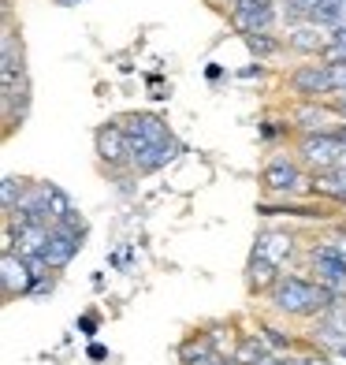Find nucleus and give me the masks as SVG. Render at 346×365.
<instances>
[{"label":"nucleus","mask_w":346,"mask_h":365,"mask_svg":"<svg viewBox=\"0 0 346 365\" xmlns=\"http://www.w3.org/2000/svg\"><path fill=\"white\" fill-rule=\"evenodd\" d=\"M34 101L30 71H26V49L23 37L11 26V8H4V37H0V109H4V135L11 138L16 127L26 123Z\"/></svg>","instance_id":"obj_1"},{"label":"nucleus","mask_w":346,"mask_h":365,"mask_svg":"<svg viewBox=\"0 0 346 365\" xmlns=\"http://www.w3.org/2000/svg\"><path fill=\"white\" fill-rule=\"evenodd\" d=\"M268 306L283 317H298V321H316L324 309L335 306V291L324 283H316L302 272H279V280L272 283V291L264 295Z\"/></svg>","instance_id":"obj_2"},{"label":"nucleus","mask_w":346,"mask_h":365,"mask_svg":"<svg viewBox=\"0 0 346 365\" xmlns=\"http://www.w3.org/2000/svg\"><path fill=\"white\" fill-rule=\"evenodd\" d=\"M264 198H313V172L298 161V153H272L261 164Z\"/></svg>","instance_id":"obj_3"},{"label":"nucleus","mask_w":346,"mask_h":365,"mask_svg":"<svg viewBox=\"0 0 346 365\" xmlns=\"http://www.w3.org/2000/svg\"><path fill=\"white\" fill-rule=\"evenodd\" d=\"M93 153H97V164H101L104 175L130 172V138H127L119 116L93 127Z\"/></svg>","instance_id":"obj_4"},{"label":"nucleus","mask_w":346,"mask_h":365,"mask_svg":"<svg viewBox=\"0 0 346 365\" xmlns=\"http://www.w3.org/2000/svg\"><path fill=\"white\" fill-rule=\"evenodd\" d=\"M342 146H346V138H339V127H335V130H321V135H298V138H295V153H298V161H302L305 168H309L313 175L339 168Z\"/></svg>","instance_id":"obj_5"},{"label":"nucleus","mask_w":346,"mask_h":365,"mask_svg":"<svg viewBox=\"0 0 346 365\" xmlns=\"http://www.w3.org/2000/svg\"><path fill=\"white\" fill-rule=\"evenodd\" d=\"M279 16H283V11H279V0H231L228 26L238 37H249V34L276 30Z\"/></svg>","instance_id":"obj_6"},{"label":"nucleus","mask_w":346,"mask_h":365,"mask_svg":"<svg viewBox=\"0 0 346 365\" xmlns=\"http://www.w3.org/2000/svg\"><path fill=\"white\" fill-rule=\"evenodd\" d=\"M287 89L298 101H328L331 94H335V86H331V71H328L324 60L295 63V68L287 71Z\"/></svg>","instance_id":"obj_7"},{"label":"nucleus","mask_w":346,"mask_h":365,"mask_svg":"<svg viewBox=\"0 0 346 365\" xmlns=\"http://www.w3.org/2000/svg\"><path fill=\"white\" fill-rule=\"evenodd\" d=\"M305 257H309L313 280L324 283V287H331L335 295L346 298V261H342V254L335 250V242H331V239L313 242L309 250H305Z\"/></svg>","instance_id":"obj_8"},{"label":"nucleus","mask_w":346,"mask_h":365,"mask_svg":"<svg viewBox=\"0 0 346 365\" xmlns=\"http://www.w3.org/2000/svg\"><path fill=\"white\" fill-rule=\"evenodd\" d=\"M183 153H186V142H179L175 135H171L164 142H153V146H142V149L130 153V172H135L138 179L156 175V172H164V168L175 164Z\"/></svg>","instance_id":"obj_9"},{"label":"nucleus","mask_w":346,"mask_h":365,"mask_svg":"<svg viewBox=\"0 0 346 365\" xmlns=\"http://www.w3.org/2000/svg\"><path fill=\"white\" fill-rule=\"evenodd\" d=\"M119 120H123V130H127V138H130V153L175 135L161 112H127V116H119Z\"/></svg>","instance_id":"obj_10"},{"label":"nucleus","mask_w":346,"mask_h":365,"mask_svg":"<svg viewBox=\"0 0 346 365\" xmlns=\"http://www.w3.org/2000/svg\"><path fill=\"white\" fill-rule=\"evenodd\" d=\"M309 339L324 350V354H331L335 347H342V343H346V298H342V295L335 298V306L324 309L321 317L313 321Z\"/></svg>","instance_id":"obj_11"},{"label":"nucleus","mask_w":346,"mask_h":365,"mask_svg":"<svg viewBox=\"0 0 346 365\" xmlns=\"http://www.w3.org/2000/svg\"><path fill=\"white\" fill-rule=\"evenodd\" d=\"M52 224H4V254L42 257Z\"/></svg>","instance_id":"obj_12"},{"label":"nucleus","mask_w":346,"mask_h":365,"mask_svg":"<svg viewBox=\"0 0 346 365\" xmlns=\"http://www.w3.org/2000/svg\"><path fill=\"white\" fill-rule=\"evenodd\" d=\"M37 280V272L30 268V261L19 254H4L0 257V291H4V302H16V298H26L30 283Z\"/></svg>","instance_id":"obj_13"},{"label":"nucleus","mask_w":346,"mask_h":365,"mask_svg":"<svg viewBox=\"0 0 346 365\" xmlns=\"http://www.w3.org/2000/svg\"><path fill=\"white\" fill-rule=\"evenodd\" d=\"M254 250L261 254V257H268L272 265H279L283 268L290 257L298 254V235L295 231H287V228H261L257 235H254Z\"/></svg>","instance_id":"obj_14"},{"label":"nucleus","mask_w":346,"mask_h":365,"mask_svg":"<svg viewBox=\"0 0 346 365\" xmlns=\"http://www.w3.org/2000/svg\"><path fill=\"white\" fill-rule=\"evenodd\" d=\"M254 213L272 220V216H287V220H324L328 209L321 202H302V198H261L254 205Z\"/></svg>","instance_id":"obj_15"},{"label":"nucleus","mask_w":346,"mask_h":365,"mask_svg":"<svg viewBox=\"0 0 346 365\" xmlns=\"http://www.w3.org/2000/svg\"><path fill=\"white\" fill-rule=\"evenodd\" d=\"M287 49L295 56H305V60H321V52L328 49V30L316 23H287V34H283Z\"/></svg>","instance_id":"obj_16"},{"label":"nucleus","mask_w":346,"mask_h":365,"mask_svg":"<svg viewBox=\"0 0 346 365\" xmlns=\"http://www.w3.org/2000/svg\"><path fill=\"white\" fill-rule=\"evenodd\" d=\"M82 246H86V239H78V235H71V231H63V228H56L52 224V231H49V242H45V265L52 268V272H60V268H68L71 261L82 254Z\"/></svg>","instance_id":"obj_17"},{"label":"nucleus","mask_w":346,"mask_h":365,"mask_svg":"<svg viewBox=\"0 0 346 365\" xmlns=\"http://www.w3.org/2000/svg\"><path fill=\"white\" fill-rule=\"evenodd\" d=\"M179 365H212V358L220 354L216 339H212V332H190L179 343Z\"/></svg>","instance_id":"obj_18"},{"label":"nucleus","mask_w":346,"mask_h":365,"mask_svg":"<svg viewBox=\"0 0 346 365\" xmlns=\"http://www.w3.org/2000/svg\"><path fill=\"white\" fill-rule=\"evenodd\" d=\"M276 280H279V265H272V261L261 257L257 250H249V257H246V291L249 295H268Z\"/></svg>","instance_id":"obj_19"},{"label":"nucleus","mask_w":346,"mask_h":365,"mask_svg":"<svg viewBox=\"0 0 346 365\" xmlns=\"http://www.w3.org/2000/svg\"><path fill=\"white\" fill-rule=\"evenodd\" d=\"M313 198H324L331 205H346V168H331V172L313 175Z\"/></svg>","instance_id":"obj_20"},{"label":"nucleus","mask_w":346,"mask_h":365,"mask_svg":"<svg viewBox=\"0 0 346 365\" xmlns=\"http://www.w3.org/2000/svg\"><path fill=\"white\" fill-rule=\"evenodd\" d=\"M276 354V350L268 347V339H264L261 332H246L242 339H238V347H235V361L238 365H264Z\"/></svg>","instance_id":"obj_21"},{"label":"nucleus","mask_w":346,"mask_h":365,"mask_svg":"<svg viewBox=\"0 0 346 365\" xmlns=\"http://www.w3.org/2000/svg\"><path fill=\"white\" fill-rule=\"evenodd\" d=\"M242 42H246V49L254 52V56H257L261 63L276 60L279 52L287 49V42H283V37H279L276 30H264V34H249V37H242Z\"/></svg>","instance_id":"obj_22"},{"label":"nucleus","mask_w":346,"mask_h":365,"mask_svg":"<svg viewBox=\"0 0 346 365\" xmlns=\"http://www.w3.org/2000/svg\"><path fill=\"white\" fill-rule=\"evenodd\" d=\"M30 182L34 179H26V175H4V179H0V209H4V216H11V213H16V205L23 202V194L26 190H30Z\"/></svg>","instance_id":"obj_23"},{"label":"nucleus","mask_w":346,"mask_h":365,"mask_svg":"<svg viewBox=\"0 0 346 365\" xmlns=\"http://www.w3.org/2000/svg\"><path fill=\"white\" fill-rule=\"evenodd\" d=\"M42 187H45V202H49V216H52V224L56 220H63L75 209V202H71V194L60 187V182H49V179H42Z\"/></svg>","instance_id":"obj_24"},{"label":"nucleus","mask_w":346,"mask_h":365,"mask_svg":"<svg viewBox=\"0 0 346 365\" xmlns=\"http://www.w3.org/2000/svg\"><path fill=\"white\" fill-rule=\"evenodd\" d=\"M290 135H295V123L290 120H272V116L257 120V138L264 142V146H272V142H279V138H290Z\"/></svg>","instance_id":"obj_25"},{"label":"nucleus","mask_w":346,"mask_h":365,"mask_svg":"<svg viewBox=\"0 0 346 365\" xmlns=\"http://www.w3.org/2000/svg\"><path fill=\"white\" fill-rule=\"evenodd\" d=\"M261 335L268 339V347L276 350V354H287L290 347H298V339H295V335H287L283 328H276V324H261Z\"/></svg>","instance_id":"obj_26"},{"label":"nucleus","mask_w":346,"mask_h":365,"mask_svg":"<svg viewBox=\"0 0 346 365\" xmlns=\"http://www.w3.org/2000/svg\"><path fill=\"white\" fill-rule=\"evenodd\" d=\"M56 228L71 231V235H78V239H86V235H89V220H86L82 209H71V213L63 216V220H56Z\"/></svg>","instance_id":"obj_27"},{"label":"nucleus","mask_w":346,"mask_h":365,"mask_svg":"<svg viewBox=\"0 0 346 365\" xmlns=\"http://www.w3.org/2000/svg\"><path fill=\"white\" fill-rule=\"evenodd\" d=\"M52 291H56V272H42L34 283H30V291H26V298L30 302H42V298H49Z\"/></svg>","instance_id":"obj_28"},{"label":"nucleus","mask_w":346,"mask_h":365,"mask_svg":"<svg viewBox=\"0 0 346 365\" xmlns=\"http://www.w3.org/2000/svg\"><path fill=\"white\" fill-rule=\"evenodd\" d=\"M75 332H82L86 339H97V332H101V317H97L93 309L78 313V317H75Z\"/></svg>","instance_id":"obj_29"},{"label":"nucleus","mask_w":346,"mask_h":365,"mask_svg":"<svg viewBox=\"0 0 346 365\" xmlns=\"http://www.w3.org/2000/svg\"><path fill=\"white\" fill-rule=\"evenodd\" d=\"M109 265H112L116 272H127L130 265H135V246H123V250H112V254H109Z\"/></svg>","instance_id":"obj_30"},{"label":"nucleus","mask_w":346,"mask_h":365,"mask_svg":"<svg viewBox=\"0 0 346 365\" xmlns=\"http://www.w3.org/2000/svg\"><path fill=\"white\" fill-rule=\"evenodd\" d=\"M228 75H231V71L223 68V63H216V60H212V63H205V78H209L212 86H216V82H223V78H228Z\"/></svg>","instance_id":"obj_31"},{"label":"nucleus","mask_w":346,"mask_h":365,"mask_svg":"<svg viewBox=\"0 0 346 365\" xmlns=\"http://www.w3.org/2000/svg\"><path fill=\"white\" fill-rule=\"evenodd\" d=\"M264 71H268V68H264L261 60H254V63H246V68H238V71H235V78H261Z\"/></svg>","instance_id":"obj_32"},{"label":"nucleus","mask_w":346,"mask_h":365,"mask_svg":"<svg viewBox=\"0 0 346 365\" xmlns=\"http://www.w3.org/2000/svg\"><path fill=\"white\" fill-rule=\"evenodd\" d=\"M86 358H89V361H104V358H109V347H104V343H97V339H89V347H86Z\"/></svg>","instance_id":"obj_33"},{"label":"nucleus","mask_w":346,"mask_h":365,"mask_svg":"<svg viewBox=\"0 0 346 365\" xmlns=\"http://www.w3.org/2000/svg\"><path fill=\"white\" fill-rule=\"evenodd\" d=\"M142 82L149 86V89H161V86H168V78H164L161 71H145V75H142Z\"/></svg>","instance_id":"obj_34"},{"label":"nucleus","mask_w":346,"mask_h":365,"mask_svg":"<svg viewBox=\"0 0 346 365\" xmlns=\"http://www.w3.org/2000/svg\"><path fill=\"white\" fill-rule=\"evenodd\" d=\"M331 112H335V116H346V89H342V94H331Z\"/></svg>","instance_id":"obj_35"},{"label":"nucleus","mask_w":346,"mask_h":365,"mask_svg":"<svg viewBox=\"0 0 346 365\" xmlns=\"http://www.w3.org/2000/svg\"><path fill=\"white\" fill-rule=\"evenodd\" d=\"M287 365H321V358H316V354H290Z\"/></svg>","instance_id":"obj_36"},{"label":"nucleus","mask_w":346,"mask_h":365,"mask_svg":"<svg viewBox=\"0 0 346 365\" xmlns=\"http://www.w3.org/2000/svg\"><path fill=\"white\" fill-rule=\"evenodd\" d=\"M149 97H153V101H171V82H168V86H161V89H153Z\"/></svg>","instance_id":"obj_37"},{"label":"nucleus","mask_w":346,"mask_h":365,"mask_svg":"<svg viewBox=\"0 0 346 365\" xmlns=\"http://www.w3.org/2000/svg\"><path fill=\"white\" fill-rule=\"evenodd\" d=\"M89 283H93V291H104V272H93Z\"/></svg>","instance_id":"obj_38"},{"label":"nucleus","mask_w":346,"mask_h":365,"mask_svg":"<svg viewBox=\"0 0 346 365\" xmlns=\"http://www.w3.org/2000/svg\"><path fill=\"white\" fill-rule=\"evenodd\" d=\"M52 4H60V8H78V4H86V0H52Z\"/></svg>","instance_id":"obj_39"},{"label":"nucleus","mask_w":346,"mask_h":365,"mask_svg":"<svg viewBox=\"0 0 346 365\" xmlns=\"http://www.w3.org/2000/svg\"><path fill=\"white\" fill-rule=\"evenodd\" d=\"M331 354H335V358H342V361H346V343H342V347H335V350H331Z\"/></svg>","instance_id":"obj_40"},{"label":"nucleus","mask_w":346,"mask_h":365,"mask_svg":"<svg viewBox=\"0 0 346 365\" xmlns=\"http://www.w3.org/2000/svg\"><path fill=\"white\" fill-rule=\"evenodd\" d=\"M339 138H346V116H339Z\"/></svg>","instance_id":"obj_41"},{"label":"nucleus","mask_w":346,"mask_h":365,"mask_svg":"<svg viewBox=\"0 0 346 365\" xmlns=\"http://www.w3.org/2000/svg\"><path fill=\"white\" fill-rule=\"evenodd\" d=\"M212 4H231V0H212Z\"/></svg>","instance_id":"obj_42"}]
</instances>
